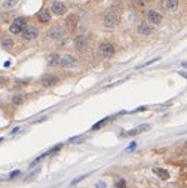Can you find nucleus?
I'll return each instance as SVG.
<instances>
[{
  "label": "nucleus",
  "mask_w": 187,
  "mask_h": 188,
  "mask_svg": "<svg viewBox=\"0 0 187 188\" xmlns=\"http://www.w3.org/2000/svg\"><path fill=\"white\" fill-rule=\"evenodd\" d=\"M120 22V17L118 12H114V11H108L104 18H102V25L105 27V28H116L118 25H119Z\"/></svg>",
  "instance_id": "f257e3e1"
},
{
  "label": "nucleus",
  "mask_w": 187,
  "mask_h": 188,
  "mask_svg": "<svg viewBox=\"0 0 187 188\" xmlns=\"http://www.w3.org/2000/svg\"><path fill=\"white\" fill-rule=\"evenodd\" d=\"M27 25H28L27 18L18 17V18H15V19L12 21V24H11V27H9V31H11L12 34H21Z\"/></svg>",
  "instance_id": "f03ea898"
},
{
  "label": "nucleus",
  "mask_w": 187,
  "mask_h": 188,
  "mask_svg": "<svg viewBox=\"0 0 187 188\" xmlns=\"http://www.w3.org/2000/svg\"><path fill=\"white\" fill-rule=\"evenodd\" d=\"M48 37L51 39V40H63L64 37H66V30L61 27V25H53L51 27L49 30H48Z\"/></svg>",
  "instance_id": "7ed1b4c3"
},
{
  "label": "nucleus",
  "mask_w": 187,
  "mask_h": 188,
  "mask_svg": "<svg viewBox=\"0 0 187 188\" xmlns=\"http://www.w3.org/2000/svg\"><path fill=\"white\" fill-rule=\"evenodd\" d=\"M98 52H100V55H101L102 58H110V56L114 55L116 48L110 42H102L101 45H100V48H98Z\"/></svg>",
  "instance_id": "20e7f679"
},
{
  "label": "nucleus",
  "mask_w": 187,
  "mask_h": 188,
  "mask_svg": "<svg viewBox=\"0 0 187 188\" xmlns=\"http://www.w3.org/2000/svg\"><path fill=\"white\" fill-rule=\"evenodd\" d=\"M68 8L67 5L64 3V2H61V0H55V2H52L51 5V12L53 15H56V17H63L64 14H67Z\"/></svg>",
  "instance_id": "39448f33"
},
{
  "label": "nucleus",
  "mask_w": 187,
  "mask_h": 188,
  "mask_svg": "<svg viewBox=\"0 0 187 188\" xmlns=\"http://www.w3.org/2000/svg\"><path fill=\"white\" fill-rule=\"evenodd\" d=\"M73 45H74V49L77 52H86L89 48V42L85 36H76L74 40H73Z\"/></svg>",
  "instance_id": "423d86ee"
},
{
  "label": "nucleus",
  "mask_w": 187,
  "mask_h": 188,
  "mask_svg": "<svg viewBox=\"0 0 187 188\" xmlns=\"http://www.w3.org/2000/svg\"><path fill=\"white\" fill-rule=\"evenodd\" d=\"M58 65H61L63 68H74L77 65V59L73 55H63V56H60Z\"/></svg>",
  "instance_id": "0eeeda50"
},
{
  "label": "nucleus",
  "mask_w": 187,
  "mask_h": 188,
  "mask_svg": "<svg viewBox=\"0 0 187 188\" xmlns=\"http://www.w3.org/2000/svg\"><path fill=\"white\" fill-rule=\"evenodd\" d=\"M21 34H22L24 40H34V39L39 37V28L34 27V25H27Z\"/></svg>",
  "instance_id": "6e6552de"
},
{
  "label": "nucleus",
  "mask_w": 187,
  "mask_h": 188,
  "mask_svg": "<svg viewBox=\"0 0 187 188\" xmlns=\"http://www.w3.org/2000/svg\"><path fill=\"white\" fill-rule=\"evenodd\" d=\"M147 22L149 24H152V25H160V22H162V14L159 12V11H156V9H150L149 12H147Z\"/></svg>",
  "instance_id": "1a4fd4ad"
},
{
  "label": "nucleus",
  "mask_w": 187,
  "mask_h": 188,
  "mask_svg": "<svg viewBox=\"0 0 187 188\" xmlns=\"http://www.w3.org/2000/svg\"><path fill=\"white\" fill-rule=\"evenodd\" d=\"M64 25H66V28H67L68 31H74V30L77 28V25H79V15H76V14H70V15L66 18Z\"/></svg>",
  "instance_id": "9d476101"
},
{
  "label": "nucleus",
  "mask_w": 187,
  "mask_h": 188,
  "mask_svg": "<svg viewBox=\"0 0 187 188\" xmlns=\"http://www.w3.org/2000/svg\"><path fill=\"white\" fill-rule=\"evenodd\" d=\"M137 31H138V34H140V36L147 37V36H150L152 33H153V25H152V24H149L147 21H143V22H140V24H138Z\"/></svg>",
  "instance_id": "9b49d317"
},
{
  "label": "nucleus",
  "mask_w": 187,
  "mask_h": 188,
  "mask_svg": "<svg viewBox=\"0 0 187 188\" xmlns=\"http://www.w3.org/2000/svg\"><path fill=\"white\" fill-rule=\"evenodd\" d=\"M56 83H58V77H56V76H52V74L43 76L42 80H40V85L43 86V87H51V86H55Z\"/></svg>",
  "instance_id": "f8f14e48"
},
{
  "label": "nucleus",
  "mask_w": 187,
  "mask_h": 188,
  "mask_svg": "<svg viewBox=\"0 0 187 188\" xmlns=\"http://www.w3.org/2000/svg\"><path fill=\"white\" fill-rule=\"evenodd\" d=\"M163 8L168 12H175L178 9V0H163Z\"/></svg>",
  "instance_id": "ddd939ff"
},
{
  "label": "nucleus",
  "mask_w": 187,
  "mask_h": 188,
  "mask_svg": "<svg viewBox=\"0 0 187 188\" xmlns=\"http://www.w3.org/2000/svg\"><path fill=\"white\" fill-rule=\"evenodd\" d=\"M37 19H39L40 22H43V24L49 22V21H51V12H49L48 9H42V11L37 14Z\"/></svg>",
  "instance_id": "4468645a"
},
{
  "label": "nucleus",
  "mask_w": 187,
  "mask_h": 188,
  "mask_svg": "<svg viewBox=\"0 0 187 188\" xmlns=\"http://www.w3.org/2000/svg\"><path fill=\"white\" fill-rule=\"evenodd\" d=\"M2 46H3V49H6V51H12V48H14V40H12L11 37H8V36H3V39H2Z\"/></svg>",
  "instance_id": "2eb2a0df"
},
{
  "label": "nucleus",
  "mask_w": 187,
  "mask_h": 188,
  "mask_svg": "<svg viewBox=\"0 0 187 188\" xmlns=\"http://www.w3.org/2000/svg\"><path fill=\"white\" fill-rule=\"evenodd\" d=\"M153 172L160 178V179H163V181L169 179V173H168V171H165V169H162V168H153Z\"/></svg>",
  "instance_id": "dca6fc26"
},
{
  "label": "nucleus",
  "mask_w": 187,
  "mask_h": 188,
  "mask_svg": "<svg viewBox=\"0 0 187 188\" xmlns=\"http://www.w3.org/2000/svg\"><path fill=\"white\" fill-rule=\"evenodd\" d=\"M18 2H19V0H6V2L3 3V8H5V9H12V8H15L18 5Z\"/></svg>",
  "instance_id": "f3484780"
},
{
  "label": "nucleus",
  "mask_w": 187,
  "mask_h": 188,
  "mask_svg": "<svg viewBox=\"0 0 187 188\" xmlns=\"http://www.w3.org/2000/svg\"><path fill=\"white\" fill-rule=\"evenodd\" d=\"M58 62H60V55L53 53L51 58H49V65H51V67H53V65H58Z\"/></svg>",
  "instance_id": "a211bd4d"
},
{
  "label": "nucleus",
  "mask_w": 187,
  "mask_h": 188,
  "mask_svg": "<svg viewBox=\"0 0 187 188\" xmlns=\"http://www.w3.org/2000/svg\"><path fill=\"white\" fill-rule=\"evenodd\" d=\"M22 102H24V96L22 95H14V98H12V104L14 105H21Z\"/></svg>",
  "instance_id": "6ab92c4d"
},
{
  "label": "nucleus",
  "mask_w": 187,
  "mask_h": 188,
  "mask_svg": "<svg viewBox=\"0 0 187 188\" xmlns=\"http://www.w3.org/2000/svg\"><path fill=\"white\" fill-rule=\"evenodd\" d=\"M108 117H105V119H102L101 121H98V123H95V124H94V126H92V130H97V129H100V127H102V126H104V124H105V123H107V121H108Z\"/></svg>",
  "instance_id": "aec40b11"
},
{
  "label": "nucleus",
  "mask_w": 187,
  "mask_h": 188,
  "mask_svg": "<svg viewBox=\"0 0 187 188\" xmlns=\"http://www.w3.org/2000/svg\"><path fill=\"white\" fill-rule=\"evenodd\" d=\"M160 58H153V59H150V61H147L146 64H141V65H138V68H143V67H147V65H150V64H153L156 61H159Z\"/></svg>",
  "instance_id": "412c9836"
},
{
  "label": "nucleus",
  "mask_w": 187,
  "mask_h": 188,
  "mask_svg": "<svg viewBox=\"0 0 187 188\" xmlns=\"http://www.w3.org/2000/svg\"><path fill=\"white\" fill-rule=\"evenodd\" d=\"M61 147H63V144H58V145H56V147H53V148H52L51 151H49V153H48V155H52V154L58 153V151H60V150H61Z\"/></svg>",
  "instance_id": "4be33fe9"
},
{
  "label": "nucleus",
  "mask_w": 187,
  "mask_h": 188,
  "mask_svg": "<svg viewBox=\"0 0 187 188\" xmlns=\"http://www.w3.org/2000/svg\"><path fill=\"white\" fill-rule=\"evenodd\" d=\"M86 176H88V175H82V176H77L76 179H73V181H71V185H76V184H79V182H80L82 179H85Z\"/></svg>",
  "instance_id": "5701e85b"
},
{
  "label": "nucleus",
  "mask_w": 187,
  "mask_h": 188,
  "mask_svg": "<svg viewBox=\"0 0 187 188\" xmlns=\"http://www.w3.org/2000/svg\"><path fill=\"white\" fill-rule=\"evenodd\" d=\"M116 188H126V182H125V179H119V181L116 182Z\"/></svg>",
  "instance_id": "b1692460"
},
{
  "label": "nucleus",
  "mask_w": 187,
  "mask_h": 188,
  "mask_svg": "<svg viewBox=\"0 0 187 188\" xmlns=\"http://www.w3.org/2000/svg\"><path fill=\"white\" fill-rule=\"evenodd\" d=\"M138 129V132L141 133V130H149L150 129V124H143V126H140V127H137Z\"/></svg>",
  "instance_id": "393cba45"
},
{
  "label": "nucleus",
  "mask_w": 187,
  "mask_h": 188,
  "mask_svg": "<svg viewBox=\"0 0 187 188\" xmlns=\"http://www.w3.org/2000/svg\"><path fill=\"white\" fill-rule=\"evenodd\" d=\"M80 141H83V136H74V138H71V139H70V142H76V144H77V142H80Z\"/></svg>",
  "instance_id": "a878e982"
},
{
  "label": "nucleus",
  "mask_w": 187,
  "mask_h": 188,
  "mask_svg": "<svg viewBox=\"0 0 187 188\" xmlns=\"http://www.w3.org/2000/svg\"><path fill=\"white\" fill-rule=\"evenodd\" d=\"M18 175H19V171H14V172H11V175H9V179H14V178H17Z\"/></svg>",
  "instance_id": "bb28decb"
},
{
  "label": "nucleus",
  "mask_w": 187,
  "mask_h": 188,
  "mask_svg": "<svg viewBox=\"0 0 187 188\" xmlns=\"http://www.w3.org/2000/svg\"><path fill=\"white\" fill-rule=\"evenodd\" d=\"M97 188H107V185H105V182L104 181H100V182H97V185H95Z\"/></svg>",
  "instance_id": "cd10ccee"
},
{
  "label": "nucleus",
  "mask_w": 187,
  "mask_h": 188,
  "mask_svg": "<svg viewBox=\"0 0 187 188\" xmlns=\"http://www.w3.org/2000/svg\"><path fill=\"white\" fill-rule=\"evenodd\" d=\"M39 171H40V169H36V171H34V172H31V173H30V175H28V176H27V179H31V178H33V176H36V175H37V173H39Z\"/></svg>",
  "instance_id": "c85d7f7f"
},
{
  "label": "nucleus",
  "mask_w": 187,
  "mask_h": 188,
  "mask_svg": "<svg viewBox=\"0 0 187 188\" xmlns=\"http://www.w3.org/2000/svg\"><path fill=\"white\" fill-rule=\"evenodd\" d=\"M135 147H137V142H132V144H131V145L128 147V151H131V150H134Z\"/></svg>",
  "instance_id": "c756f323"
},
{
  "label": "nucleus",
  "mask_w": 187,
  "mask_h": 188,
  "mask_svg": "<svg viewBox=\"0 0 187 188\" xmlns=\"http://www.w3.org/2000/svg\"><path fill=\"white\" fill-rule=\"evenodd\" d=\"M5 83H6V79H5V77H0V86L5 85Z\"/></svg>",
  "instance_id": "7c9ffc66"
},
{
  "label": "nucleus",
  "mask_w": 187,
  "mask_h": 188,
  "mask_svg": "<svg viewBox=\"0 0 187 188\" xmlns=\"http://www.w3.org/2000/svg\"><path fill=\"white\" fill-rule=\"evenodd\" d=\"M94 2H97V3H101V2H104V0H94Z\"/></svg>",
  "instance_id": "2f4dec72"
}]
</instances>
